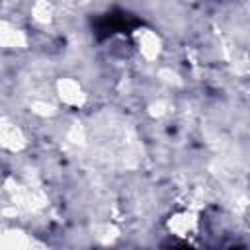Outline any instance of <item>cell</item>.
I'll list each match as a JSON object with an SVG mask.
<instances>
[{
  "label": "cell",
  "mask_w": 250,
  "mask_h": 250,
  "mask_svg": "<svg viewBox=\"0 0 250 250\" xmlns=\"http://www.w3.org/2000/svg\"><path fill=\"white\" fill-rule=\"evenodd\" d=\"M139 23L141 21L133 14L123 10H111L94 21V35L98 39H107L115 33H131Z\"/></svg>",
  "instance_id": "obj_1"
}]
</instances>
